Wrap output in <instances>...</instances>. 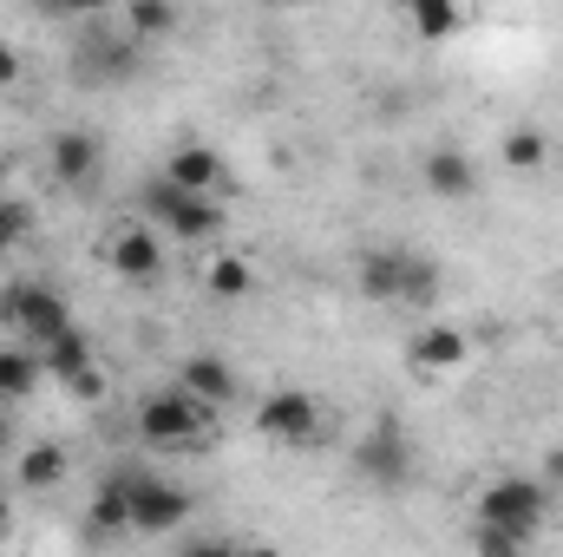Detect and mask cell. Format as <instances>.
Instances as JSON below:
<instances>
[{
	"label": "cell",
	"instance_id": "26",
	"mask_svg": "<svg viewBox=\"0 0 563 557\" xmlns=\"http://www.w3.org/2000/svg\"><path fill=\"white\" fill-rule=\"evenodd\" d=\"M472 545H478L485 557H518V551H525V538H511L505 525H485V518H478V532H472Z\"/></svg>",
	"mask_w": 563,
	"mask_h": 557
},
{
	"label": "cell",
	"instance_id": "15",
	"mask_svg": "<svg viewBox=\"0 0 563 557\" xmlns=\"http://www.w3.org/2000/svg\"><path fill=\"white\" fill-rule=\"evenodd\" d=\"M472 354V341L459 335V328H445V321H426L420 335H413V368L420 374H445V368H459Z\"/></svg>",
	"mask_w": 563,
	"mask_h": 557
},
{
	"label": "cell",
	"instance_id": "21",
	"mask_svg": "<svg viewBox=\"0 0 563 557\" xmlns=\"http://www.w3.org/2000/svg\"><path fill=\"white\" fill-rule=\"evenodd\" d=\"M40 354H46V374H53L59 387H73V381L92 368V341H86L79 328H66V335H59V341H46Z\"/></svg>",
	"mask_w": 563,
	"mask_h": 557
},
{
	"label": "cell",
	"instance_id": "10",
	"mask_svg": "<svg viewBox=\"0 0 563 557\" xmlns=\"http://www.w3.org/2000/svg\"><path fill=\"white\" fill-rule=\"evenodd\" d=\"M426 190H432L439 204H472V197H478V164H472L465 151L439 144V151L426 157Z\"/></svg>",
	"mask_w": 563,
	"mask_h": 557
},
{
	"label": "cell",
	"instance_id": "19",
	"mask_svg": "<svg viewBox=\"0 0 563 557\" xmlns=\"http://www.w3.org/2000/svg\"><path fill=\"white\" fill-rule=\"evenodd\" d=\"M184 26V13H177V0H125V33L151 46V40H170Z\"/></svg>",
	"mask_w": 563,
	"mask_h": 557
},
{
	"label": "cell",
	"instance_id": "25",
	"mask_svg": "<svg viewBox=\"0 0 563 557\" xmlns=\"http://www.w3.org/2000/svg\"><path fill=\"white\" fill-rule=\"evenodd\" d=\"M33 13H46V20H92V13H106V0H26Z\"/></svg>",
	"mask_w": 563,
	"mask_h": 557
},
{
	"label": "cell",
	"instance_id": "5",
	"mask_svg": "<svg viewBox=\"0 0 563 557\" xmlns=\"http://www.w3.org/2000/svg\"><path fill=\"white\" fill-rule=\"evenodd\" d=\"M544 512H551V492L538 485V479H492L485 492H478V518L485 525H505L511 538H538L544 532Z\"/></svg>",
	"mask_w": 563,
	"mask_h": 557
},
{
	"label": "cell",
	"instance_id": "2",
	"mask_svg": "<svg viewBox=\"0 0 563 557\" xmlns=\"http://www.w3.org/2000/svg\"><path fill=\"white\" fill-rule=\"evenodd\" d=\"M139 73V40L125 33V20L112 26V20H79V33H73V79L79 86H125Z\"/></svg>",
	"mask_w": 563,
	"mask_h": 557
},
{
	"label": "cell",
	"instance_id": "22",
	"mask_svg": "<svg viewBox=\"0 0 563 557\" xmlns=\"http://www.w3.org/2000/svg\"><path fill=\"white\" fill-rule=\"evenodd\" d=\"M407 20H413L420 40H452V33L465 26V7H459V0H413Z\"/></svg>",
	"mask_w": 563,
	"mask_h": 557
},
{
	"label": "cell",
	"instance_id": "6",
	"mask_svg": "<svg viewBox=\"0 0 563 557\" xmlns=\"http://www.w3.org/2000/svg\"><path fill=\"white\" fill-rule=\"evenodd\" d=\"M139 439L144 446H197L203 439V407L184 394V387H164V394H144L139 401Z\"/></svg>",
	"mask_w": 563,
	"mask_h": 557
},
{
	"label": "cell",
	"instance_id": "31",
	"mask_svg": "<svg viewBox=\"0 0 563 557\" xmlns=\"http://www.w3.org/2000/svg\"><path fill=\"white\" fill-rule=\"evenodd\" d=\"M0 518H7V499H0Z\"/></svg>",
	"mask_w": 563,
	"mask_h": 557
},
{
	"label": "cell",
	"instance_id": "14",
	"mask_svg": "<svg viewBox=\"0 0 563 557\" xmlns=\"http://www.w3.org/2000/svg\"><path fill=\"white\" fill-rule=\"evenodd\" d=\"M112 270L125 282H151L164 270V230H119L112 237Z\"/></svg>",
	"mask_w": 563,
	"mask_h": 557
},
{
	"label": "cell",
	"instance_id": "11",
	"mask_svg": "<svg viewBox=\"0 0 563 557\" xmlns=\"http://www.w3.org/2000/svg\"><path fill=\"white\" fill-rule=\"evenodd\" d=\"M177 387H184L197 407H223V401H236V368L217 361V354H190V361L177 368Z\"/></svg>",
	"mask_w": 563,
	"mask_h": 557
},
{
	"label": "cell",
	"instance_id": "29",
	"mask_svg": "<svg viewBox=\"0 0 563 557\" xmlns=\"http://www.w3.org/2000/svg\"><path fill=\"white\" fill-rule=\"evenodd\" d=\"M0 452H13V426H7V414H0Z\"/></svg>",
	"mask_w": 563,
	"mask_h": 557
},
{
	"label": "cell",
	"instance_id": "30",
	"mask_svg": "<svg viewBox=\"0 0 563 557\" xmlns=\"http://www.w3.org/2000/svg\"><path fill=\"white\" fill-rule=\"evenodd\" d=\"M387 7H400V13H407V7H413V0H387Z\"/></svg>",
	"mask_w": 563,
	"mask_h": 557
},
{
	"label": "cell",
	"instance_id": "3",
	"mask_svg": "<svg viewBox=\"0 0 563 557\" xmlns=\"http://www.w3.org/2000/svg\"><path fill=\"white\" fill-rule=\"evenodd\" d=\"M0 328H7L13 341H26V348H46V341H59V335L73 328V308H66L59 288L20 276V282L0 288Z\"/></svg>",
	"mask_w": 563,
	"mask_h": 557
},
{
	"label": "cell",
	"instance_id": "17",
	"mask_svg": "<svg viewBox=\"0 0 563 557\" xmlns=\"http://www.w3.org/2000/svg\"><path fill=\"white\" fill-rule=\"evenodd\" d=\"M92 532H132V472L125 466L92 492Z\"/></svg>",
	"mask_w": 563,
	"mask_h": 557
},
{
	"label": "cell",
	"instance_id": "16",
	"mask_svg": "<svg viewBox=\"0 0 563 557\" xmlns=\"http://www.w3.org/2000/svg\"><path fill=\"white\" fill-rule=\"evenodd\" d=\"M13 479H20V492H53V485L66 479V446H53V439L20 446V452H13Z\"/></svg>",
	"mask_w": 563,
	"mask_h": 557
},
{
	"label": "cell",
	"instance_id": "12",
	"mask_svg": "<svg viewBox=\"0 0 563 557\" xmlns=\"http://www.w3.org/2000/svg\"><path fill=\"white\" fill-rule=\"evenodd\" d=\"M164 177H170V184H184V190H223V184H230V164H223L210 144L190 139V144H177V151H170Z\"/></svg>",
	"mask_w": 563,
	"mask_h": 557
},
{
	"label": "cell",
	"instance_id": "24",
	"mask_svg": "<svg viewBox=\"0 0 563 557\" xmlns=\"http://www.w3.org/2000/svg\"><path fill=\"white\" fill-rule=\"evenodd\" d=\"M26 230H33V210H26L20 197H0V256H7Z\"/></svg>",
	"mask_w": 563,
	"mask_h": 557
},
{
	"label": "cell",
	"instance_id": "7",
	"mask_svg": "<svg viewBox=\"0 0 563 557\" xmlns=\"http://www.w3.org/2000/svg\"><path fill=\"white\" fill-rule=\"evenodd\" d=\"M132 472V532H144V538H170L184 518H190V492H177V485H164V479H151V472H139V466H125Z\"/></svg>",
	"mask_w": 563,
	"mask_h": 557
},
{
	"label": "cell",
	"instance_id": "9",
	"mask_svg": "<svg viewBox=\"0 0 563 557\" xmlns=\"http://www.w3.org/2000/svg\"><path fill=\"white\" fill-rule=\"evenodd\" d=\"M354 466H361V479H374V485L400 492V485L413 479V446H407L394 426H374V433L354 446Z\"/></svg>",
	"mask_w": 563,
	"mask_h": 557
},
{
	"label": "cell",
	"instance_id": "13",
	"mask_svg": "<svg viewBox=\"0 0 563 557\" xmlns=\"http://www.w3.org/2000/svg\"><path fill=\"white\" fill-rule=\"evenodd\" d=\"M99 157H106V151H99V139H92V132H59V139H53V151H46L53 177H59V184H73V190H86V184L99 177Z\"/></svg>",
	"mask_w": 563,
	"mask_h": 557
},
{
	"label": "cell",
	"instance_id": "28",
	"mask_svg": "<svg viewBox=\"0 0 563 557\" xmlns=\"http://www.w3.org/2000/svg\"><path fill=\"white\" fill-rule=\"evenodd\" d=\"M7 86H20V53H13V46H0V92H7Z\"/></svg>",
	"mask_w": 563,
	"mask_h": 557
},
{
	"label": "cell",
	"instance_id": "27",
	"mask_svg": "<svg viewBox=\"0 0 563 557\" xmlns=\"http://www.w3.org/2000/svg\"><path fill=\"white\" fill-rule=\"evenodd\" d=\"M73 394H79V401H99V394H106V374H99V368H86V374L73 381Z\"/></svg>",
	"mask_w": 563,
	"mask_h": 557
},
{
	"label": "cell",
	"instance_id": "4",
	"mask_svg": "<svg viewBox=\"0 0 563 557\" xmlns=\"http://www.w3.org/2000/svg\"><path fill=\"white\" fill-rule=\"evenodd\" d=\"M144 217H151L164 237H177V243H210V237L223 230L217 197H210V190H184V184H170V177H151V184H144Z\"/></svg>",
	"mask_w": 563,
	"mask_h": 557
},
{
	"label": "cell",
	"instance_id": "18",
	"mask_svg": "<svg viewBox=\"0 0 563 557\" xmlns=\"http://www.w3.org/2000/svg\"><path fill=\"white\" fill-rule=\"evenodd\" d=\"M33 354H40V348H26V341L0 348V407L33 401V387H40V361H33Z\"/></svg>",
	"mask_w": 563,
	"mask_h": 557
},
{
	"label": "cell",
	"instance_id": "8",
	"mask_svg": "<svg viewBox=\"0 0 563 557\" xmlns=\"http://www.w3.org/2000/svg\"><path fill=\"white\" fill-rule=\"evenodd\" d=\"M256 433H263V439H282V446H308V439L321 433V407H314V394H301V387L269 394V401L256 407Z\"/></svg>",
	"mask_w": 563,
	"mask_h": 557
},
{
	"label": "cell",
	"instance_id": "20",
	"mask_svg": "<svg viewBox=\"0 0 563 557\" xmlns=\"http://www.w3.org/2000/svg\"><path fill=\"white\" fill-rule=\"evenodd\" d=\"M498 157H505V171L531 177V171H544V164H551V139H544L538 125H511V132L498 139Z\"/></svg>",
	"mask_w": 563,
	"mask_h": 557
},
{
	"label": "cell",
	"instance_id": "1",
	"mask_svg": "<svg viewBox=\"0 0 563 557\" xmlns=\"http://www.w3.org/2000/svg\"><path fill=\"white\" fill-rule=\"evenodd\" d=\"M354 288H361V302H374V308H432L439 302V263L420 256V250H407V243H374V250H361V263H354Z\"/></svg>",
	"mask_w": 563,
	"mask_h": 557
},
{
	"label": "cell",
	"instance_id": "23",
	"mask_svg": "<svg viewBox=\"0 0 563 557\" xmlns=\"http://www.w3.org/2000/svg\"><path fill=\"white\" fill-rule=\"evenodd\" d=\"M203 282H210V295H217V302H243V295L256 288V276H250V263H243V256H217Z\"/></svg>",
	"mask_w": 563,
	"mask_h": 557
}]
</instances>
